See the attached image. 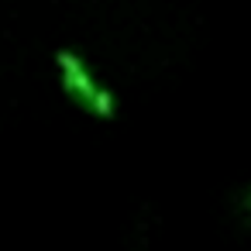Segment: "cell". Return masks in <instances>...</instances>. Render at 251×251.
I'll return each mask as SVG.
<instances>
[{"mask_svg": "<svg viewBox=\"0 0 251 251\" xmlns=\"http://www.w3.org/2000/svg\"><path fill=\"white\" fill-rule=\"evenodd\" d=\"M55 69H59V79H62V90L93 117H103L110 121L117 114V100L107 86H100L93 79V73L86 69V62L73 52V49H59L55 52Z\"/></svg>", "mask_w": 251, "mask_h": 251, "instance_id": "obj_1", "label": "cell"}, {"mask_svg": "<svg viewBox=\"0 0 251 251\" xmlns=\"http://www.w3.org/2000/svg\"><path fill=\"white\" fill-rule=\"evenodd\" d=\"M241 213H244V220H248V227H251V193L241 200Z\"/></svg>", "mask_w": 251, "mask_h": 251, "instance_id": "obj_2", "label": "cell"}]
</instances>
